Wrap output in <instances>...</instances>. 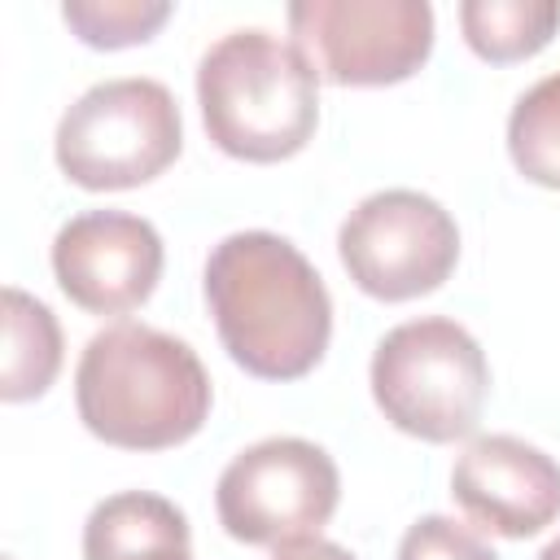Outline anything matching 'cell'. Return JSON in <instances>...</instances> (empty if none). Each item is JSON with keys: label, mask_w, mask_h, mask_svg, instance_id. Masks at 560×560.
Here are the masks:
<instances>
[{"label": "cell", "mask_w": 560, "mask_h": 560, "mask_svg": "<svg viewBox=\"0 0 560 560\" xmlns=\"http://www.w3.org/2000/svg\"><path fill=\"white\" fill-rule=\"evenodd\" d=\"M337 464L306 438H267L245 446L214 486L219 525L249 547L315 538L337 512Z\"/></svg>", "instance_id": "cell-6"}, {"label": "cell", "mask_w": 560, "mask_h": 560, "mask_svg": "<svg viewBox=\"0 0 560 560\" xmlns=\"http://www.w3.org/2000/svg\"><path fill=\"white\" fill-rule=\"evenodd\" d=\"M451 494L481 529L534 538L560 516V464L512 433H486L451 468Z\"/></svg>", "instance_id": "cell-10"}, {"label": "cell", "mask_w": 560, "mask_h": 560, "mask_svg": "<svg viewBox=\"0 0 560 560\" xmlns=\"http://www.w3.org/2000/svg\"><path fill=\"white\" fill-rule=\"evenodd\" d=\"M74 407L109 446L166 451L206 424L210 376L188 341L149 324H114L79 354Z\"/></svg>", "instance_id": "cell-2"}, {"label": "cell", "mask_w": 560, "mask_h": 560, "mask_svg": "<svg viewBox=\"0 0 560 560\" xmlns=\"http://www.w3.org/2000/svg\"><path fill=\"white\" fill-rule=\"evenodd\" d=\"M271 560H359L354 551H346L341 542H328V538H293V542H280L271 551Z\"/></svg>", "instance_id": "cell-17"}, {"label": "cell", "mask_w": 560, "mask_h": 560, "mask_svg": "<svg viewBox=\"0 0 560 560\" xmlns=\"http://www.w3.org/2000/svg\"><path fill=\"white\" fill-rule=\"evenodd\" d=\"M52 276L61 293L92 315H127L149 302L162 276V236L127 210L74 214L52 241Z\"/></svg>", "instance_id": "cell-9"}, {"label": "cell", "mask_w": 560, "mask_h": 560, "mask_svg": "<svg viewBox=\"0 0 560 560\" xmlns=\"http://www.w3.org/2000/svg\"><path fill=\"white\" fill-rule=\"evenodd\" d=\"M206 136L241 162H284L319 122V74L298 44L245 26L206 48L197 66Z\"/></svg>", "instance_id": "cell-3"}, {"label": "cell", "mask_w": 560, "mask_h": 560, "mask_svg": "<svg viewBox=\"0 0 560 560\" xmlns=\"http://www.w3.org/2000/svg\"><path fill=\"white\" fill-rule=\"evenodd\" d=\"M66 26L88 48H131L158 35V26L171 18L166 0H66L61 4Z\"/></svg>", "instance_id": "cell-15"}, {"label": "cell", "mask_w": 560, "mask_h": 560, "mask_svg": "<svg viewBox=\"0 0 560 560\" xmlns=\"http://www.w3.org/2000/svg\"><path fill=\"white\" fill-rule=\"evenodd\" d=\"M61 372V328L52 311L22 293L4 289V363H0V398L26 402L39 398Z\"/></svg>", "instance_id": "cell-12"}, {"label": "cell", "mask_w": 560, "mask_h": 560, "mask_svg": "<svg viewBox=\"0 0 560 560\" xmlns=\"http://www.w3.org/2000/svg\"><path fill=\"white\" fill-rule=\"evenodd\" d=\"M184 144L179 105L158 79H105L57 122V166L88 192H118L158 179Z\"/></svg>", "instance_id": "cell-5"}, {"label": "cell", "mask_w": 560, "mask_h": 560, "mask_svg": "<svg viewBox=\"0 0 560 560\" xmlns=\"http://www.w3.org/2000/svg\"><path fill=\"white\" fill-rule=\"evenodd\" d=\"M166 551H192L188 516L149 490L101 499L83 525V560H153Z\"/></svg>", "instance_id": "cell-11"}, {"label": "cell", "mask_w": 560, "mask_h": 560, "mask_svg": "<svg viewBox=\"0 0 560 560\" xmlns=\"http://www.w3.org/2000/svg\"><path fill=\"white\" fill-rule=\"evenodd\" d=\"M398 560H499L468 525L451 516H420L398 542Z\"/></svg>", "instance_id": "cell-16"}, {"label": "cell", "mask_w": 560, "mask_h": 560, "mask_svg": "<svg viewBox=\"0 0 560 560\" xmlns=\"http://www.w3.org/2000/svg\"><path fill=\"white\" fill-rule=\"evenodd\" d=\"M368 376L381 416L420 442L468 438L490 394V363L477 337L446 315L389 328L372 350Z\"/></svg>", "instance_id": "cell-4"}, {"label": "cell", "mask_w": 560, "mask_h": 560, "mask_svg": "<svg viewBox=\"0 0 560 560\" xmlns=\"http://www.w3.org/2000/svg\"><path fill=\"white\" fill-rule=\"evenodd\" d=\"M337 254L368 298L407 302L433 293L455 271L459 228L433 197L416 188H385L346 214Z\"/></svg>", "instance_id": "cell-8"}, {"label": "cell", "mask_w": 560, "mask_h": 560, "mask_svg": "<svg viewBox=\"0 0 560 560\" xmlns=\"http://www.w3.org/2000/svg\"><path fill=\"white\" fill-rule=\"evenodd\" d=\"M508 153L529 184L560 188V74L516 96L508 114Z\"/></svg>", "instance_id": "cell-14"}, {"label": "cell", "mask_w": 560, "mask_h": 560, "mask_svg": "<svg viewBox=\"0 0 560 560\" xmlns=\"http://www.w3.org/2000/svg\"><path fill=\"white\" fill-rule=\"evenodd\" d=\"M153 560H192V551H166V556H153Z\"/></svg>", "instance_id": "cell-19"}, {"label": "cell", "mask_w": 560, "mask_h": 560, "mask_svg": "<svg viewBox=\"0 0 560 560\" xmlns=\"http://www.w3.org/2000/svg\"><path fill=\"white\" fill-rule=\"evenodd\" d=\"M538 560H560V538H551L547 547H542V556Z\"/></svg>", "instance_id": "cell-18"}, {"label": "cell", "mask_w": 560, "mask_h": 560, "mask_svg": "<svg viewBox=\"0 0 560 560\" xmlns=\"http://www.w3.org/2000/svg\"><path fill=\"white\" fill-rule=\"evenodd\" d=\"M459 26H464L468 48L481 61L508 66L551 44L560 26V4L556 0H464Z\"/></svg>", "instance_id": "cell-13"}, {"label": "cell", "mask_w": 560, "mask_h": 560, "mask_svg": "<svg viewBox=\"0 0 560 560\" xmlns=\"http://www.w3.org/2000/svg\"><path fill=\"white\" fill-rule=\"evenodd\" d=\"M289 31L324 83L385 88L411 79L433 52L424 0H298Z\"/></svg>", "instance_id": "cell-7"}, {"label": "cell", "mask_w": 560, "mask_h": 560, "mask_svg": "<svg viewBox=\"0 0 560 560\" xmlns=\"http://www.w3.org/2000/svg\"><path fill=\"white\" fill-rule=\"evenodd\" d=\"M219 341L258 381L306 376L332 337V298L306 254L276 232H232L206 258Z\"/></svg>", "instance_id": "cell-1"}]
</instances>
